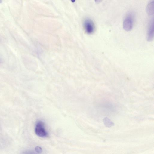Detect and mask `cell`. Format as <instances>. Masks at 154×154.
<instances>
[{"label": "cell", "instance_id": "6da1fadb", "mask_svg": "<svg viewBox=\"0 0 154 154\" xmlns=\"http://www.w3.org/2000/svg\"><path fill=\"white\" fill-rule=\"evenodd\" d=\"M35 131L36 135L40 137L45 138L48 136L49 134L45 128L44 123L41 121H38L36 122Z\"/></svg>", "mask_w": 154, "mask_h": 154}, {"label": "cell", "instance_id": "ba28073f", "mask_svg": "<svg viewBox=\"0 0 154 154\" xmlns=\"http://www.w3.org/2000/svg\"><path fill=\"white\" fill-rule=\"evenodd\" d=\"M35 151L37 153L40 154L42 152V148L39 146H37L35 148Z\"/></svg>", "mask_w": 154, "mask_h": 154}, {"label": "cell", "instance_id": "8992f818", "mask_svg": "<svg viewBox=\"0 0 154 154\" xmlns=\"http://www.w3.org/2000/svg\"><path fill=\"white\" fill-rule=\"evenodd\" d=\"M103 121L104 125L107 127L110 128L114 125V123L107 117L105 118Z\"/></svg>", "mask_w": 154, "mask_h": 154}, {"label": "cell", "instance_id": "5b68a950", "mask_svg": "<svg viewBox=\"0 0 154 154\" xmlns=\"http://www.w3.org/2000/svg\"><path fill=\"white\" fill-rule=\"evenodd\" d=\"M146 12L149 15H153L154 12V1H151L148 4L146 8Z\"/></svg>", "mask_w": 154, "mask_h": 154}, {"label": "cell", "instance_id": "52a82bcc", "mask_svg": "<svg viewBox=\"0 0 154 154\" xmlns=\"http://www.w3.org/2000/svg\"><path fill=\"white\" fill-rule=\"evenodd\" d=\"M22 154H39L36 152L35 151L32 150H26L23 152Z\"/></svg>", "mask_w": 154, "mask_h": 154}, {"label": "cell", "instance_id": "7a4b0ae2", "mask_svg": "<svg viewBox=\"0 0 154 154\" xmlns=\"http://www.w3.org/2000/svg\"><path fill=\"white\" fill-rule=\"evenodd\" d=\"M134 16L131 12L129 13L126 16L123 22L124 29L126 31L131 30L134 25Z\"/></svg>", "mask_w": 154, "mask_h": 154}, {"label": "cell", "instance_id": "9c48e42d", "mask_svg": "<svg viewBox=\"0 0 154 154\" xmlns=\"http://www.w3.org/2000/svg\"><path fill=\"white\" fill-rule=\"evenodd\" d=\"M96 1L97 2V3H98L100 2L101 1H100V0H97Z\"/></svg>", "mask_w": 154, "mask_h": 154}, {"label": "cell", "instance_id": "3957f363", "mask_svg": "<svg viewBox=\"0 0 154 154\" xmlns=\"http://www.w3.org/2000/svg\"><path fill=\"white\" fill-rule=\"evenodd\" d=\"M85 31L88 34H92L95 30V26L93 21L89 18L85 19L83 23Z\"/></svg>", "mask_w": 154, "mask_h": 154}, {"label": "cell", "instance_id": "277c9868", "mask_svg": "<svg viewBox=\"0 0 154 154\" xmlns=\"http://www.w3.org/2000/svg\"><path fill=\"white\" fill-rule=\"evenodd\" d=\"M154 37L153 19H151L149 21L148 27L146 38L148 41H152Z\"/></svg>", "mask_w": 154, "mask_h": 154}, {"label": "cell", "instance_id": "30bf717a", "mask_svg": "<svg viewBox=\"0 0 154 154\" xmlns=\"http://www.w3.org/2000/svg\"><path fill=\"white\" fill-rule=\"evenodd\" d=\"M1 2V1H0V2Z\"/></svg>", "mask_w": 154, "mask_h": 154}]
</instances>
